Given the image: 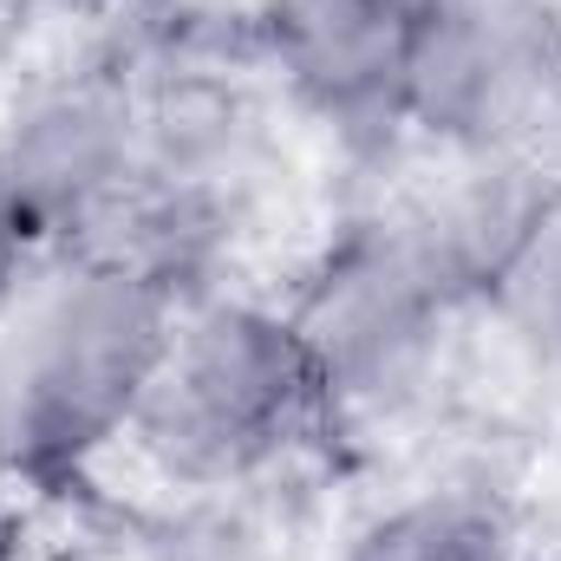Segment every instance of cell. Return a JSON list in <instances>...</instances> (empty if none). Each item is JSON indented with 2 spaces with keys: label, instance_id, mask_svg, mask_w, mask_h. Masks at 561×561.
<instances>
[{
  "label": "cell",
  "instance_id": "cell-1",
  "mask_svg": "<svg viewBox=\"0 0 561 561\" xmlns=\"http://www.w3.org/2000/svg\"><path fill=\"white\" fill-rule=\"evenodd\" d=\"M549 163L431 157L419 183L353 203L280 294L333 437L392 431L437 405L477 327V280Z\"/></svg>",
  "mask_w": 561,
  "mask_h": 561
},
{
  "label": "cell",
  "instance_id": "cell-3",
  "mask_svg": "<svg viewBox=\"0 0 561 561\" xmlns=\"http://www.w3.org/2000/svg\"><path fill=\"white\" fill-rule=\"evenodd\" d=\"M176 313L183 294L118 249L53 262L0 327V477L26 490L105 477Z\"/></svg>",
  "mask_w": 561,
  "mask_h": 561
},
{
  "label": "cell",
  "instance_id": "cell-6",
  "mask_svg": "<svg viewBox=\"0 0 561 561\" xmlns=\"http://www.w3.org/2000/svg\"><path fill=\"white\" fill-rule=\"evenodd\" d=\"M249 59L320 131L353 150L405 144L419 0H249Z\"/></svg>",
  "mask_w": 561,
  "mask_h": 561
},
{
  "label": "cell",
  "instance_id": "cell-2",
  "mask_svg": "<svg viewBox=\"0 0 561 561\" xmlns=\"http://www.w3.org/2000/svg\"><path fill=\"white\" fill-rule=\"evenodd\" d=\"M327 437L333 412L280 294L229 280L183 300L112 470L138 477L157 503L275 490Z\"/></svg>",
  "mask_w": 561,
  "mask_h": 561
},
{
  "label": "cell",
  "instance_id": "cell-10",
  "mask_svg": "<svg viewBox=\"0 0 561 561\" xmlns=\"http://www.w3.org/2000/svg\"><path fill=\"white\" fill-rule=\"evenodd\" d=\"M85 7H131V0H85Z\"/></svg>",
  "mask_w": 561,
  "mask_h": 561
},
{
  "label": "cell",
  "instance_id": "cell-8",
  "mask_svg": "<svg viewBox=\"0 0 561 561\" xmlns=\"http://www.w3.org/2000/svg\"><path fill=\"white\" fill-rule=\"evenodd\" d=\"M477 327L516 346L536 373H561V163L516 203L477 280Z\"/></svg>",
  "mask_w": 561,
  "mask_h": 561
},
{
  "label": "cell",
  "instance_id": "cell-4",
  "mask_svg": "<svg viewBox=\"0 0 561 561\" xmlns=\"http://www.w3.org/2000/svg\"><path fill=\"white\" fill-rule=\"evenodd\" d=\"M405 144L457 163H556L561 0H419Z\"/></svg>",
  "mask_w": 561,
  "mask_h": 561
},
{
  "label": "cell",
  "instance_id": "cell-5",
  "mask_svg": "<svg viewBox=\"0 0 561 561\" xmlns=\"http://www.w3.org/2000/svg\"><path fill=\"white\" fill-rule=\"evenodd\" d=\"M150 85L125 66L53 72L0 118V222L46 262L112 249L144 183Z\"/></svg>",
  "mask_w": 561,
  "mask_h": 561
},
{
  "label": "cell",
  "instance_id": "cell-9",
  "mask_svg": "<svg viewBox=\"0 0 561 561\" xmlns=\"http://www.w3.org/2000/svg\"><path fill=\"white\" fill-rule=\"evenodd\" d=\"M144 561H280V536L262 510V490L170 496L144 536Z\"/></svg>",
  "mask_w": 561,
  "mask_h": 561
},
{
  "label": "cell",
  "instance_id": "cell-7",
  "mask_svg": "<svg viewBox=\"0 0 561 561\" xmlns=\"http://www.w3.org/2000/svg\"><path fill=\"white\" fill-rule=\"evenodd\" d=\"M333 561H529L523 516L483 477H431L373 503Z\"/></svg>",
  "mask_w": 561,
  "mask_h": 561
}]
</instances>
